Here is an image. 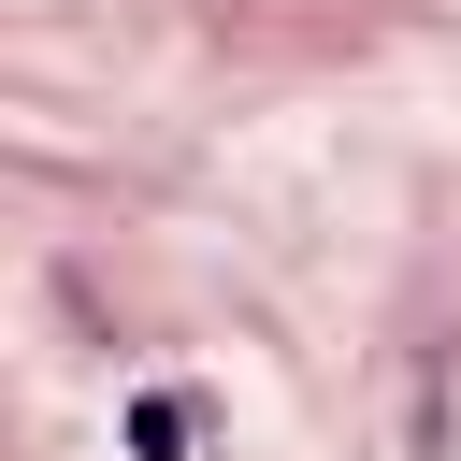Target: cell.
Wrapping results in <instances>:
<instances>
[{"label": "cell", "mask_w": 461, "mask_h": 461, "mask_svg": "<svg viewBox=\"0 0 461 461\" xmlns=\"http://www.w3.org/2000/svg\"><path fill=\"white\" fill-rule=\"evenodd\" d=\"M187 418H202L187 389H144L130 403V461H187Z\"/></svg>", "instance_id": "obj_1"}]
</instances>
